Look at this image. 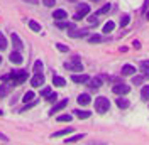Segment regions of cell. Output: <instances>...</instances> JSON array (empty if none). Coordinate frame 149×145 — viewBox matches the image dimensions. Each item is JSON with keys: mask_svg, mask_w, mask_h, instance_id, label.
Listing matches in <instances>:
<instances>
[{"mask_svg": "<svg viewBox=\"0 0 149 145\" xmlns=\"http://www.w3.org/2000/svg\"><path fill=\"white\" fill-rule=\"evenodd\" d=\"M29 78V74L26 71H22V69H14L12 72L9 74H3L2 76V81H9L10 86H19V84H22V83L26 81Z\"/></svg>", "mask_w": 149, "mask_h": 145, "instance_id": "obj_1", "label": "cell"}, {"mask_svg": "<svg viewBox=\"0 0 149 145\" xmlns=\"http://www.w3.org/2000/svg\"><path fill=\"white\" fill-rule=\"evenodd\" d=\"M109 110H110V101H109V98L98 96V98L95 100V111H98V113H107Z\"/></svg>", "mask_w": 149, "mask_h": 145, "instance_id": "obj_2", "label": "cell"}, {"mask_svg": "<svg viewBox=\"0 0 149 145\" xmlns=\"http://www.w3.org/2000/svg\"><path fill=\"white\" fill-rule=\"evenodd\" d=\"M65 68L70 69V71H83V64H81L78 56H74L70 63H65Z\"/></svg>", "mask_w": 149, "mask_h": 145, "instance_id": "obj_3", "label": "cell"}, {"mask_svg": "<svg viewBox=\"0 0 149 145\" xmlns=\"http://www.w3.org/2000/svg\"><path fill=\"white\" fill-rule=\"evenodd\" d=\"M86 14H90V5L88 3H78V10H76L73 19L74 20H81Z\"/></svg>", "mask_w": 149, "mask_h": 145, "instance_id": "obj_4", "label": "cell"}, {"mask_svg": "<svg viewBox=\"0 0 149 145\" xmlns=\"http://www.w3.org/2000/svg\"><path fill=\"white\" fill-rule=\"evenodd\" d=\"M44 84V74L42 72H34V76L31 78V86L32 88H41Z\"/></svg>", "mask_w": 149, "mask_h": 145, "instance_id": "obj_5", "label": "cell"}, {"mask_svg": "<svg viewBox=\"0 0 149 145\" xmlns=\"http://www.w3.org/2000/svg\"><path fill=\"white\" fill-rule=\"evenodd\" d=\"M112 91H113L115 95H122V96H124V95H127V93L130 91V86L125 84V83H117V84L112 88Z\"/></svg>", "mask_w": 149, "mask_h": 145, "instance_id": "obj_6", "label": "cell"}, {"mask_svg": "<svg viewBox=\"0 0 149 145\" xmlns=\"http://www.w3.org/2000/svg\"><path fill=\"white\" fill-rule=\"evenodd\" d=\"M71 81L78 83V84H83V83L90 81V76H88V74H73V76H71Z\"/></svg>", "mask_w": 149, "mask_h": 145, "instance_id": "obj_7", "label": "cell"}, {"mask_svg": "<svg viewBox=\"0 0 149 145\" xmlns=\"http://www.w3.org/2000/svg\"><path fill=\"white\" fill-rule=\"evenodd\" d=\"M68 36L73 37V39H76V37H85V36H88V30H86V29H80V30L71 29V30L68 32Z\"/></svg>", "mask_w": 149, "mask_h": 145, "instance_id": "obj_8", "label": "cell"}, {"mask_svg": "<svg viewBox=\"0 0 149 145\" xmlns=\"http://www.w3.org/2000/svg\"><path fill=\"white\" fill-rule=\"evenodd\" d=\"M66 105H68V100H61V101H58V103H56L54 106H53V108H51V111H49V115H54V113H58V111H59V110H63L66 106Z\"/></svg>", "mask_w": 149, "mask_h": 145, "instance_id": "obj_9", "label": "cell"}, {"mask_svg": "<svg viewBox=\"0 0 149 145\" xmlns=\"http://www.w3.org/2000/svg\"><path fill=\"white\" fill-rule=\"evenodd\" d=\"M53 17H54V20H65L68 17V12L65 9H56L53 12Z\"/></svg>", "mask_w": 149, "mask_h": 145, "instance_id": "obj_10", "label": "cell"}, {"mask_svg": "<svg viewBox=\"0 0 149 145\" xmlns=\"http://www.w3.org/2000/svg\"><path fill=\"white\" fill-rule=\"evenodd\" d=\"M10 39H12V44H14V47H15V51H22L24 44H22V41L19 39L17 34H10Z\"/></svg>", "mask_w": 149, "mask_h": 145, "instance_id": "obj_11", "label": "cell"}, {"mask_svg": "<svg viewBox=\"0 0 149 145\" xmlns=\"http://www.w3.org/2000/svg\"><path fill=\"white\" fill-rule=\"evenodd\" d=\"M56 27L58 29H74V24L73 22H66L65 20H56Z\"/></svg>", "mask_w": 149, "mask_h": 145, "instance_id": "obj_12", "label": "cell"}, {"mask_svg": "<svg viewBox=\"0 0 149 145\" xmlns=\"http://www.w3.org/2000/svg\"><path fill=\"white\" fill-rule=\"evenodd\" d=\"M10 61L14 64H20L24 59H22V54H20V51H14V52H10Z\"/></svg>", "mask_w": 149, "mask_h": 145, "instance_id": "obj_13", "label": "cell"}, {"mask_svg": "<svg viewBox=\"0 0 149 145\" xmlns=\"http://www.w3.org/2000/svg\"><path fill=\"white\" fill-rule=\"evenodd\" d=\"M76 101H78V105H88L90 101H92V98H90V95H86V93H81L78 98H76Z\"/></svg>", "mask_w": 149, "mask_h": 145, "instance_id": "obj_14", "label": "cell"}, {"mask_svg": "<svg viewBox=\"0 0 149 145\" xmlns=\"http://www.w3.org/2000/svg\"><path fill=\"white\" fill-rule=\"evenodd\" d=\"M74 115L78 118H81V120H86V118L92 117V111H88V110H74Z\"/></svg>", "mask_w": 149, "mask_h": 145, "instance_id": "obj_15", "label": "cell"}, {"mask_svg": "<svg viewBox=\"0 0 149 145\" xmlns=\"http://www.w3.org/2000/svg\"><path fill=\"white\" fill-rule=\"evenodd\" d=\"M136 72V68L132 66V64H124V68H122V74L124 76H130V74H134Z\"/></svg>", "mask_w": 149, "mask_h": 145, "instance_id": "obj_16", "label": "cell"}, {"mask_svg": "<svg viewBox=\"0 0 149 145\" xmlns=\"http://www.w3.org/2000/svg\"><path fill=\"white\" fill-rule=\"evenodd\" d=\"M71 132H73V128L71 127H68V128H63V130H59V132H54V133H53V138H58V137H65V135H68V133H71Z\"/></svg>", "mask_w": 149, "mask_h": 145, "instance_id": "obj_17", "label": "cell"}, {"mask_svg": "<svg viewBox=\"0 0 149 145\" xmlns=\"http://www.w3.org/2000/svg\"><path fill=\"white\" fill-rule=\"evenodd\" d=\"M139 68H141V71H142V76L149 78V61H142L139 64Z\"/></svg>", "mask_w": 149, "mask_h": 145, "instance_id": "obj_18", "label": "cell"}, {"mask_svg": "<svg viewBox=\"0 0 149 145\" xmlns=\"http://www.w3.org/2000/svg\"><path fill=\"white\" fill-rule=\"evenodd\" d=\"M53 84L58 86V88H61V86H65L66 84V79L65 78H61V76H56L54 74V78H53Z\"/></svg>", "mask_w": 149, "mask_h": 145, "instance_id": "obj_19", "label": "cell"}, {"mask_svg": "<svg viewBox=\"0 0 149 145\" xmlns=\"http://www.w3.org/2000/svg\"><path fill=\"white\" fill-rule=\"evenodd\" d=\"M81 138H85V133H78V135H73L70 138H65V144H73V142H78Z\"/></svg>", "mask_w": 149, "mask_h": 145, "instance_id": "obj_20", "label": "cell"}, {"mask_svg": "<svg viewBox=\"0 0 149 145\" xmlns=\"http://www.w3.org/2000/svg\"><path fill=\"white\" fill-rule=\"evenodd\" d=\"M9 90H10V84H9V83L2 84V86H0V98H5V96L9 95Z\"/></svg>", "mask_w": 149, "mask_h": 145, "instance_id": "obj_21", "label": "cell"}, {"mask_svg": "<svg viewBox=\"0 0 149 145\" xmlns=\"http://www.w3.org/2000/svg\"><path fill=\"white\" fill-rule=\"evenodd\" d=\"M113 29H115V22L109 20V22H107V24L103 26V32H105V34H110V32L113 30Z\"/></svg>", "mask_w": 149, "mask_h": 145, "instance_id": "obj_22", "label": "cell"}, {"mask_svg": "<svg viewBox=\"0 0 149 145\" xmlns=\"http://www.w3.org/2000/svg\"><path fill=\"white\" fill-rule=\"evenodd\" d=\"M102 41H103V37L98 36V34H93V36L88 37V42H90V44H98V42H102Z\"/></svg>", "mask_w": 149, "mask_h": 145, "instance_id": "obj_23", "label": "cell"}, {"mask_svg": "<svg viewBox=\"0 0 149 145\" xmlns=\"http://www.w3.org/2000/svg\"><path fill=\"white\" fill-rule=\"evenodd\" d=\"M117 106L122 110L129 108V100H125V98H117Z\"/></svg>", "mask_w": 149, "mask_h": 145, "instance_id": "obj_24", "label": "cell"}, {"mask_svg": "<svg viewBox=\"0 0 149 145\" xmlns=\"http://www.w3.org/2000/svg\"><path fill=\"white\" fill-rule=\"evenodd\" d=\"M141 98L144 101H149V84L142 86V91H141Z\"/></svg>", "mask_w": 149, "mask_h": 145, "instance_id": "obj_25", "label": "cell"}, {"mask_svg": "<svg viewBox=\"0 0 149 145\" xmlns=\"http://www.w3.org/2000/svg\"><path fill=\"white\" fill-rule=\"evenodd\" d=\"M90 86H92V88H100V86H102V78H90Z\"/></svg>", "mask_w": 149, "mask_h": 145, "instance_id": "obj_26", "label": "cell"}, {"mask_svg": "<svg viewBox=\"0 0 149 145\" xmlns=\"http://www.w3.org/2000/svg\"><path fill=\"white\" fill-rule=\"evenodd\" d=\"M29 27H31V30H34V32H39L41 30V24L36 22V20H29Z\"/></svg>", "mask_w": 149, "mask_h": 145, "instance_id": "obj_27", "label": "cell"}, {"mask_svg": "<svg viewBox=\"0 0 149 145\" xmlns=\"http://www.w3.org/2000/svg\"><path fill=\"white\" fill-rule=\"evenodd\" d=\"M32 71H34V72H42V61H41V59H37L36 63H34Z\"/></svg>", "mask_w": 149, "mask_h": 145, "instance_id": "obj_28", "label": "cell"}, {"mask_svg": "<svg viewBox=\"0 0 149 145\" xmlns=\"http://www.w3.org/2000/svg\"><path fill=\"white\" fill-rule=\"evenodd\" d=\"M34 98H36V96H34V93H32V91H27V93L24 95V98H22V101H24V103H29V101H32Z\"/></svg>", "mask_w": 149, "mask_h": 145, "instance_id": "obj_29", "label": "cell"}, {"mask_svg": "<svg viewBox=\"0 0 149 145\" xmlns=\"http://www.w3.org/2000/svg\"><path fill=\"white\" fill-rule=\"evenodd\" d=\"M0 49L3 51V49H7V39H5V36L0 32Z\"/></svg>", "mask_w": 149, "mask_h": 145, "instance_id": "obj_30", "label": "cell"}, {"mask_svg": "<svg viewBox=\"0 0 149 145\" xmlns=\"http://www.w3.org/2000/svg\"><path fill=\"white\" fill-rule=\"evenodd\" d=\"M36 105H37V100H32V101H29L27 105H26V106H24V108L20 110V111H27V110L34 108V106H36Z\"/></svg>", "mask_w": 149, "mask_h": 145, "instance_id": "obj_31", "label": "cell"}, {"mask_svg": "<svg viewBox=\"0 0 149 145\" xmlns=\"http://www.w3.org/2000/svg\"><path fill=\"white\" fill-rule=\"evenodd\" d=\"M46 100L49 101V103H56V101H58V95H56V93H53V91H51V93L47 95V98H46Z\"/></svg>", "mask_w": 149, "mask_h": 145, "instance_id": "obj_32", "label": "cell"}, {"mask_svg": "<svg viewBox=\"0 0 149 145\" xmlns=\"http://www.w3.org/2000/svg\"><path fill=\"white\" fill-rule=\"evenodd\" d=\"M56 49H58L59 52H68V46L61 44V42H56Z\"/></svg>", "mask_w": 149, "mask_h": 145, "instance_id": "obj_33", "label": "cell"}, {"mask_svg": "<svg viewBox=\"0 0 149 145\" xmlns=\"http://www.w3.org/2000/svg\"><path fill=\"white\" fill-rule=\"evenodd\" d=\"M109 10H110V3H107V5H103V7H102L100 10H97V15H102V14H107Z\"/></svg>", "mask_w": 149, "mask_h": 145, "instance_id": "obj_34", "label": "cell"}, {"mask_svg": "<svg viewBox=\"0 0 149 145\" xmlns=\"http://www.w3.org/2000/svg\"><path fill=\"white\" fill-rule=\"evenodd\" d=\"M71 115H59L58 117V122H71Z\"/></svg>", "mask_w": 149, "mask_h": 145, "instance_id": "obj_35", "label": "cell"}, {"mask_svg": "<svg viewBox=\"0 0 149 145\" xmlns=\"http://www.w3.org/2000/svg\"><path fill=\"white\" fill-rule=\"evenodd\" d=\"M142 81H144V76H134L132 78V84H141Z\"/></svg>", "mask_w": 149, "mask_h": 145, "instance_id": "obj_36", "label": "cell"}, {"mask_svg": "<svg viewBox=\"0 0 149 145\" xmlns=\"http://www.w3.org/2000/svg\"><path fill=\"white\" fill-rule=\"evenodd\" d=\"M129 20H130V17H129V15H124V17L120 19V27H125V26L129 24Z\"/></svg>", "mask_w": 149, "mask_h": 145, "instance_id": "obj_37", "label": "cell"}, {"mask_svg": "<svg viewBox=\"0 0 149 145\" xmlns=\"http://www.w3.org/2000/svg\"><path fill=\"white\" fill-rule=\"evenodd\" d=\"M42 3H44L46 7H53V5L56 3V0H42Z\"/></svg>", "mask_w": 149, "mask_h": 145, "instance_id": "obj_38", "label": "cell"}, {"mask_svg": "<svg viewBox=\"0 0 149 145\" xmlns=\"http://www.w3.org/2000/svg\"><path fill=\"white\" fill-rule=\"evenodd\" d=\"M49 93H51V88H42L41 90V96H47Z\"/></svg>", "mask_w": 149, "mask_h": 145, "instance_id": "obj_39", "label": "cell"}, {"mask_svg": "<svg viewBox=\"0 0 149 145\" xmlns=\"http://www.w3.org/2000/svg\"><path fill=\"white\" fill-rule=\"evenodd\" d=\"M0 140H2V142H5V144L9 142V138H7V135H3L2 132H0Z\"/></svg>", "mask_w": 149, "mask_h": 145, "instance_id": "obj_40", "label": "cell"}, {"mask_svg": "<svg viewBox=\"0 0 149 145\" xmlns=\"http://www.w3.org/2000/svg\"><path fill=\"white\" fill-rule=\"evenodd\" d=\"M22 2H26V3H29V5H36L37 0H22Z\"/></svg>", "mask_w": 149, "mask_h": 145, "instance_id": "obj_41", "label": "cell"}, {"mask_svg": "<svg viewBox=\"0 0 149 145\" xmlns=\"http://www.w3.org/2000/svg\"><path fill=\"white\" fill-rule=\"evenodd\" d=\"M132 46H134L136 49H141V42H139V41H134V42H132Z\"/></svg>", "mask_w": 149, "mask_h": 145, "instance_id": "obj_42", "label": "cell"}, {"mask_svg": "<svg viewBox=\"0 0 149 145\" xmlns=\"http://www.w3.org/2000/svg\"><path fill=\"white\" fill-rule=\"evenodd\" d=\"M146 19H148V20H149V10H148V12H146Z\"/></svg>", "mask_w": 149, "mask_h": 145, "instance_id": "obj_43", "label": "cell"}, {"mask_svg": "<svg viewBox=\"0 0 149 145\" xmlns=\"http://www.w3.org/2000/svg\"><path fill=\"white\" fill-rule=\"evenodd\" d=\"M2 115H3V111H2V110H0V117H2Z\"/></svg>", "mask_w": 149, "mask_h": 145, "instance_id": "obj_44", "label": "cell"}, {"mask_svg": "<svg viewBox=\"0 0 149 145\" xmlns=\"http://www.w3.org/2000/svg\"><path fill=\"white\" fill-rule=\"evenodd\" d=\"M90 2H100V0H90Z\"/></svg>", "mask_w": 149, "mask_h": 145, "instance_id": "obj_45", "label": "cell"}, {"mask_svg": "<svg viewBox=\"0 0 149 145\" xmlns=\"http://www.w3.org/2000/svg\"><path fill=\"white\" fill-rule=\"evenodd\" d=\"M70 2H78V0H70Z\"/></svg>", "mask_w": 149, "mask_h": 145, "instance_id": "obj_46", "label": "cell"}, {"mask_svg": "<svg viewBox=\"0 0 149 145\" xmlns=\"http://www.w3.org/2000/svg\"><path fill=\"white\" fill-rule=\"evenodd\" d=\"M0 64H2V56H0Z\"/></svg>", "mask_w": 149, "mask_h": 145, "instance_id": "obj_47", "label": "cell"}]
</instances>
